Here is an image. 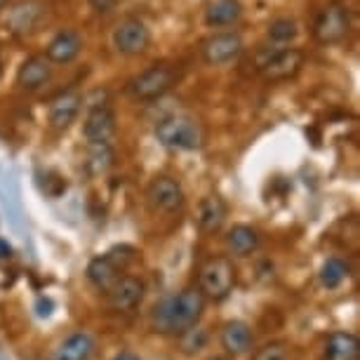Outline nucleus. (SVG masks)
Listing matches in <instances>:
<instances>
[{"instance_id":"obj_6","label":"nucleus","mask_w":360,"mask_h":360,"mask_svg":"<svg viewBox=\"0 0 360 360\" xmlns=\"http://www.w3.org/2000/svg\"><path fill=\"white\" fill-rule=\"evenodd\" d=\"M243 50H245V43H243V36L238 31L212 33L200 43V57L210 66H224L236 62Z\"/></svg>"},{"instance_id":"obj_24","label":"nucleus","mask_w":360,"mask_h":360,"mask_svg":"<svg viewBox=\"0 0 360 360\" xmlns=\"http://www.w3.org/2000/svg\"><path fill=\"white\" fill-rule=\"evenodd\" d=\"M266 36H269L271 43H276V45H290L292 40H297V36H299V26H297L295 19L281 17V19H276V22L269 24Z\"/></svg>"},{"instance_id":"obj_19","label":"nucleus","mask_w":360,"mask_h":360,"mask_svg":"<svg viewBox=\"0 0 360 360\" xmlns=\"http://www.w3.org/2000/svg\"><path fill=\"white\" fill-rule=\"evenodd\" d=\"M85 276L97 290L108 292V288H111V285L120 278V269L104 255V257H94V259L87 264Z\"/></svg>"},{"instance_id":"obj_29","label":"nucleus","mask_w":360,"mask_h":360,"mask_svg":"<svg viewBox=\"0 0 360 360\" xmlns=\"http://www.w3.org/2000/svg\"><path fill=\"white\" fill-rule=\"evenodd\" d=\"M90 5L97 12H111L113 5H115V0H90Z\"/></svg>"},{"instance_id":"obj_11","label":"nucleus","mask_w":360,"mask_h":360,"mask_svg":"<svg viewBox=\"0 0 360 360\" xmlns=\"http://www.w3.org/2000/svg\"><path fill=\"white\" fill-rule=\"evenodd\" d=\"M52 69H54V64L45 54H31V57H26L17 71L19 90L36 92L40 87H45L52 80Z\"/></svg>"},{"instance_id":"obj_17","label":"nucleus","mask_w":360,"mask_h":360,"mask_svg":"<svg viewBox=\"0 0 360 360\" xmlns=\"http://www.w3.org/2000/svg\"><path fill=\"white\" fill-rule=\"evenodd\" d=\"M360 342L351 332H332L325 342V360H358Z\"/></svg>"},{"instance_id":"obj_3","label":"nucleus","mask_w":360,"mask_h":360,"mask_svg":"<svg viewBox=\"0 0 360 360\" xmlns=\"http://www.w3.org/2000/svg\"><path fill=\"white\" fill-rule=\"evenodd\" d=\"M174 80H176V73L172 66L153 64L151 69L141 71L139 76L130 78L125 90L137 101H153V99H160L162 94H167L169 87L174 85Z\"/></svg>"},{"instance_id":"obj_7","label":"nucleus","mask_w":360,"mask_h":360,"mask_svg":"<svg viewBox=\"0 0 360 360\" xmlns=\"http://www.w3.org/2000/svg\"><path fill=\"white\" fill-rule=\"evenodd\" d=\"M111 45L123 57H134V54L148 50V45H151V31H148V26L141 19L127 17L113 29Z\"/></svg>"},{"instance_id":"obj_9","label":"nucleus","mask_w":360,"mask_h":360,"mask_svg":"<svg viewBox=\"0 0 360 360\" xmlns=\"http://www.w3.org/2000/svg\"><path fill=\"white\" fill-rule=\"evenodd\" d=\"M45 17H47V5L43 0H19V3L8 8L3 24L12 33H31L43 24Z\"/></svg>"},{"instance_id":"obj_13","label":"nucleus","mask_w":360,"mask_h":360,"mask_svg":"<svg viewBox=\"0 0 360 360\" xmlns=\"http://www.w3.org/2000/svg\"><path fill=\"white\" fill-rule=\"evenodd\" d=\"M115 134V113L104 106H92L83 123V137L90 146L94 144H108Z\"/></svg>"},{"instance_id":"obj_31","label":"nucleus","mask_w":360,"mask_h":360,"mask_svg":"<svg viewBox=\"0 0 360 360\" xmlns=\"http://www.w3.org/2000/svg\"><path fill=\"white\" fill-rule=\"evenodd\" d=\"M10 255H12V248L5 240H0V259H8Z\"/></svg>"},{"instance_id":"obj_33","label":"nucleus","mask_w":360,"mask_h":360,"mask_svg":"<svg viewBox=\"0 0 360 360\" xmlns=\"http://www.w3.org/2000/svg\"><path fill=\"white\" fill-rule=\"evenodd\" d=\"M5 3H8V0H0V10H3V8H5Z\"/></svg>"},{"instance_id":"obj_5","label":"nucleus","mask_w":360,"mask_h":360,"mask_svg":"<svg viewBox=\"0 0 360 360\" xmlns=\"http://www.w3.org/2000/svg\"><path fill=\"white\" fill-rule=\"evenodd\" d=\"M236 285V269L229 257H212L200 269V292L214 302H221L231 295Z\"/></svg>"},{"instance_id":"obj_34","label":"nucleus","mask_w":360,"mask_h":360,"mask_svg":"<svg viewBox=\"0 0 360 360\" xmlns=\"http://www.w3.org/2000/svg\"><path fill=\"white\" fill-rule=\"evenodd\" d=\"M210 360H224V358H210Z\"/></svg>"},{"instance_id":"obj_2","label":"nucleus","mask_w":360,"mask_h":360,"mask_svg":"<svg viewBox=\"0 0 360 360\" xmlns=\"http://www.w3.org/2000/svg\"><path fill=\"white\" fill-rule=\"evenodd\" d=\"M155 139L169 151H198L205 144V127L193 115L174 113L155 125Z\"/></svg>"},{"instance_id":"obj_1","label":"nucleus","mask_w":360,"mask_h":360,"mask_svg":"<svg viewBox=\"0 0 360 360\" xmlns=\"http://www.w3.org/2000/svg\"><path fill=\"white\" fill-rule=\"evenodd\" d=\"M205 311V295L200 288H186L179 295L160 299L151 311V328L160 335H181L193 328Z\"/></svg>"},{"instance_id":"obj_4","label":"nucleus","mask_w":360,"mask_h":360,"mask_svg":"<svg viewBox=\"0 0 360 360\" xmlns=\"http://www.w3.org/2000/svg\"><path fill=\"white\" fill-rule=\"evenodd\" d=\"M351 31V12L344 3H328L314 22V38L321 45H337Z\"/></svg>"},{"instance_id":"obj_20","label":"nucleus","mask_w":360,"mask_h":360,"mask_svg":"<svg viewBox=\"0 0 360 360\" xmlns=\"http://www.w3.org/2000/svg\"><path fill=\"white\" fill-rule=\"evenodd\" d=\"M226 248L231 255L236 257H248L252 255L257 248H259V236L252 226H245V224H238L226 233Z\"/></svg>"},{"instance_id":"obj_15","label":"nucleus","mask_w":360,"mask_h":360,"mask_svg":"<svg viewBox=\"0 0 360 360\" xmlns=\"http://www.w3.org/2000/svg\"><path fill=\"white\" fill-rule=\"evenodd\" d=\"M83 50V38L76 31H59L45 47V57L52 64H71Z\"/></svg>"},{"instance_id":"obj_25","label":"nucleus","mask_w":360,"mask_h":360,"mask_svg":"<svg viewBox=\"0 0 360 360\" xmlns=\"http://www.w3.org/2000/svg\"><path fill=\"white\" fill-rule=\"evenodd\" d=\"M90 148H92V153H90L92 172L94 174L106 172V169L111 167V162H113V153H111V148H108V144H94Z\"/></svg>"},{"instance_id":"obj_30","label":"nucleus","mask_w":360,"mask_h":360,"mask_svg":"<svg viewBox=\"0 0 360 360\" xmlns=\"http://www.w3.org/2000/svg\"><path fill=\"white\" fill-rule=\"evenodd\" d=\"M36 309H38V316L40 318H47V316L52 314V302H47V299H40Z\"/></svg>"},{"instance_id":"obj_21","label":"nucleus","mask_w":360,"mask_h":360,"mask_svg":"<svg viewBox=\"0 0 360 360\" xmlns=\"http://www.w3.org/2000/svg\"><path fill=\"white\" fill-rule=\"evenodd\" d=\"M243 15V5L238 0H214L212 5L205 10V22L207 26H231L236 24Z\"/></svg>"},{"instance_id":"obj_14","label":"nucleus","mask_w":360,"mask_h":360,"mask_svg":"<svg viewBox=\"0 0 360 360\" xmlns=\"http://www.w3.org/2000/svg\"><path fill=\"white\" fill-rule=\"evenodd\" d=\"M144 283L134 276H120L111 288H108V304L113 311H130L144 299Z\"/></svg>"},{"instance_id":"obj_8","label":"nucleus","mask_w":360,"mask_h":360,"mask_svg":"<svg viewBox=\"0 0 360 360\" xmlns=\"http://www.w3.org/2000/svg\"><path fill=\"white\" fill-rule=\"evenodd\" d=\"M304 66V52L299 47H281L259 66L264 83H283L295 78Z\"/></svg>"},{"instance_id":"obj_28","label":"nucleus","mask_w":360,"mask_h":360,"mask_svg":"<svg viewBox=\"0 0 360 360\" xmlns=\"http://www.w3.org/2000/svg\"><path fill=\"white\" fill-rule=\"evenodd\" d=\"M255 360H290V356H288V349H285L283 344H269V346H264V349L257 351Z\"/></svg>"},{"instance_id":"obj_22","label":"nucleus","mask_w":360,"mask_h":360,"mask_svg":"<svg viewBox=\"0 0 360 360\" xmlns=\"http://www.w3.org/2000/svg\"><path fill=\"white\" fill-rule=\"evenodd\" d=\"M94 342L87 332H76L57 349L54 360H87L92 356Z\"/></svg>"},{"instance_id":"obj_18","label":"nucleus","mask_w":360,"mask_h":360,"mask_svg":"<svg viewBox=\"0 0 360 360\" xmlns=\"http://www.w3.org/2000/svg\"><path fill=\"white\" fill-rule=\"evenodd\" d=\"M221 346L233 356H240L252 349V330L243 321H231L221 330Z\"/></svg>"},{"instance_id":"obj_27","label":"nucleus","mask_w":360,"mask_h":360,"mask_svg":"<svg viewBox=\"0 0 360 360\" xmlns=\"http://www.w3.org/2000/svg\"><path fill=\"white\" fill-rule=\"evenodd\" d=\"M106 257H108V259H111L120 271H123V269L127 266V264H130V262L134 259V250H132L130 245H118V248H111V250H108Z\"/></svg>"},{"instance_id":"obj_26","label":"nucleus","mask_w":360,"mask_h":360,"mask_svg":"<svg viewBox=\"0 0 360 360\" xmlns=\"http://www.w3.org/2000/svg\"><path fill=\"white\" fill-rule=\"evenodd\" d=\"M207 344V332L200 330V328H188L181 332V349H184V353H195L200 351L202 346Z\"/></svg>"},{"instance_id":"obj_10","label":"nucleus","mask_w":360,"mask_h":360,"mask_svg":"<svg viewBox=\"0 0 360 360\" xmlns=\"http://www.w3.org/2000/svg\"><path fill=\"white\" fill-rule=\"evenodd\" d=\"M146 200L155 212H174L184 205V191L172 176H155L146 188Z\"/></svg>"},{"instance_id":"obj_12","label":"nucleus","mask_w":360,"mask_h":360,"mask_svg":"<svg viewBox=\"0 0 360 360\" xmlns=\"http://www.w3.org/2000/svg\"><path fill=\"white\" fill-rule=\"evenodd\" d=\"M80 106H83V97L76 90H66L62 94L52 99L50 108H47V123H50L52 130H69L73 125V120L78 118Z\"/></svg>"},{"instance_id":"obj_32","label":"nucleus","mask_w":360,"mask_h":360,"mask_svg":"<svg viewBox=\"0 0 360 360\" xmlns=\"http://www.w3.org/2000/svg\"><path fill=\"white\" fill-rule=\"evenodd\" d=\"M113 360H139V358L134 356V353H130V351H120Z\"/></svg>"},{"instance_id":"obj_23","label":"nucleus","mask_w":360,"mask_h":360,"mask_svg":"<svg viewBox=\"0 0 360 360\" xmlns=\"http://www.w3.org/2000/svg\"><path fill=\"white\" fill-rule=\"evenodd\" d=\"M318 278H321V285L325 290H337L339 285L349 278V266H346V262H342L339 257H330V259L323 264Z\"/></svg>"},{"instance_id":"obj_16","label":"nucleus","mask_w":360,"mask_h":360,"mask_svg":"<svg viewBox=\"0 0 360 360\" xmlns=\"http://www.w3.org/2000/svg\"><path fill=\"white\" fill-rule=\"evenodd\" d=\"M226 202H224L219 195H207L205 200L198 205V217H195V221H198V229L202 233H217L224 221H226Z\"/></svg>"}]
</instances>
